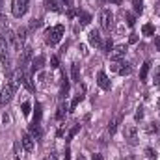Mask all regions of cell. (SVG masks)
I'll use <instances>...</instances> for the list:
<instances>
[{
  "instance_id": "cell-4",
  "label": "cell",
  "mask_w": 160,
  "mask_h": 160,
  "mask_svg": "<svg viewBox=\"0 0 160 160\" xmlns=\"http://www.w3.org/2000/svg\"><path fill=\"white\" fill-rule=\"evenodd\" d=\"M2 36H4V39L8 41V45H9V47H13L15 50H19V52H21V47H22V43H21L19 39H17V34H15L13 30H9V28H6Z\"/></svg>"
},
{
  "instance_id": "cell-41",
  "label": "cell",
  "mask_w": 160,
  "mask_h": 160,
  "mask_svg": "<svg viewBox=\"0 0 160 160\" xmlns=\"http://www.w3.org/2000/svg\"><path fill=\"white\" fill-rule=\"evenodd\" d=\"M91 160H102V157H101V155H93V157H91Z\"/></svg>"
},
{
  "instance_id": "cell-38",
  "label": "cell",
  "mask_w": 160,
  "mask_h": 160,
  "mask_svg": "<svg viewBox=\"0 0 160 160\" xmlns=\"http://www.w3.org/2000/svg\"><path fill=\"white\" fill-rule=\"evenodd\" d=\"M128 43H138V36H136V34H132V36L128 38Z\"/></svg>"
},
{
  "instance_id": "cell-9",
  "label": "cell",
  "mask_w": 160,
  "mask_h": 160,
  "mask_svg": "<svg viewBox=\"0 0 160 160\" xmlns=\"http://www.w3.org/2000/svg\"><path fill=\"white\" fill-rule=\"evenodd\" d=\"M125 54H127V45H118V47H114V50L110 52V58H112L114 62H119L121 58H125Z\"/></svg>"
},
{
  "instance_id": "cell-6",
  "label": "cell",
  "mask_w": 160,
  "mask_h": 160,
  "mask_svg": "<svg viewBox=\"0 0 160 160\" xmlns=\"http://www.w3.org/2000/svg\"><path fill=\"white\" fill-rule=\"evenodd\" d=\"M32 56H34V52H32V48H30V47L22 48V50H21V58H19V65H21L19 69H22V71H24V69L30 65V60H32Z\"/></svg>"
},
{
  "instance_id": "cell-29",
  "label": "cell",
  "mask_w": 160,
  "mask_h": 160,
  "mask_svg": "<svg viewBox=\"0 0 160 160\" xmlns=\"http://www.w3.org/2000/svg\"><path fill=\"white\" fill-rule=\"evenodd\" d=\"M125 19H127V24H128V26H134V24H136V17H134L132 13H125Z\"/></svg>"
},
{
  "instance_id": "cell-18",
  "label": "cell",
  "mask_w": 160,
  "mask_h": 160,
  "mask_svg": "<svg viewBox=\"0 0 160 160\" xmlns=\"http://www.w3.org/2000/svg\"><path fill=\"white\" fill-rule=\"evenodd\" d=\"M78 19H80V24L82 26H88L91 22V15L86 13V11H80V9H78Z\"/></svg>"
},
{
  "instance_id": "cell-7",
  "label": "cell",
  "mask_w": 160,
  "mask_h": 160,
  "mask_svg": "<svg viewBox=\"0 0 160 160\" xmlns=\"http://www.w3.org/2000/svg\"><path fill=\"white\" fill-rule=\"evenodd\" d=\"M125 140L130 143V145H136L138 143V130L134 125H127L125 127Z\"/></svg>"
},
{
  "instance_id": "cell-22",
  "label": "cell",
  "mask_w": 160,
  "mask_h": 160,
  "mask_svg": "<svg viewBox=\"0 0 160 160\" xmlns=\"http://www.w3.org/2000/svg\"><path fill=\"white\" fill-rule=\"evenodd\" d=\"M132 6H134V11L142 15V11H143V0H132Z\"/></svg>"
},
{
  "instance_id": "cell-30",
  "label": "cell",
  "mask_w": 160,
  "mask_h": 160,
  "mask_svg": "<svg viewBox=\"0 0 160 160\" xmlns=\"http://www.w3.org/2000/svg\"><path fill=\"white\" fill-rule=\"evenodd\" d=\"M145 155H147V158L157 160V151H155L153 147H147V149H145Z\"/></svg>"
},
{
  "instance_id": "cell-11",
  "label": "cell",
  "mask_w": 160,
  "mask_h": 160,
  "mask_svg": "<svg viewBox=\"0 0 160 160\" xmlns=\"http://www.w3.org/2000/svg\"><path fill=\"white\" fill-rule=\"evenodd\" d=\"M88 38H89V43H91L93 47L101 48V45H102V38H101V32H99V30H91Z\"/></svg>"
},
{
  "instance_id": "cell-17",
  "label": "cell",
  "mask_w": 160,
  "mask_h": 160,
  "mask_svg": "<svg viewBox=\"0 0 160 160\" xmlns=\"http://www.w3.org/2000/svg\"><path fill=\"white\" fill-rule=\"evenodd\" d=\"M149 69H151V62H145V63L142 65V71H140V80H142V82H145V80H147Z\"/></svg>"
},
{
  "instance_id": "cell-5",
  "label": "cell",
  "mask_w": 160,
  "mask_h": 160,
  "mask_svg": "<svg viewBox=\"0 0 160 160\" xmlns=\"http://www.w3.org/2000/svg\"><path fill=\"white\" fill-rule=\"evenodd\" d=\"M112 24H114V15H112V11H110V9H102V11H101V26H102V30L110 32Z\"/></svg>"
},
{
  "instance_id": "cell-35",
  "label": "cell",
  "mask_w": 160,
  "mask_h": 160,
  "mask_svg": "<svg viewBox=\"0 0 160 160\" xmlns=\"http://www.w3.org/2000/svg\"><path fill=\"white\" fill-rule=\"evenodd\" d=\"M155 82L160 86V65H157V69H155Z\"/></svg>"
},
{
  "instance_id": "cell-12",
  "label": "cell",
  "mask_w": 160,
  "mask_h": 160,
  "mask_svg": "<svg viewBox=\"0 0 160 160\" xmlns=\"http://www.w3.org/2000/svg\"><path fill=\"white\" fill-rule=\"evenodd\" d=\"M45 9L52 13H62V6L58 0H45Z\"/></svg>"
},
{
  "instance_id": "cell-20",
  "label": "cell",
  "mask_w": 160,
  "mask_h": 160,
  "mask_svg": "<svg viewBox=\"0 0 160 160\" xmlns=\"http://www.w3.org/2000/svg\"><path fill=\"white\" fill-rule=\"evenodd\" d=\"M71 78H73V82H80V65L78 63H73V67H71Z\"/></svg>"
},
{
  "instance_id": "cell-2",
  "label": "cell",
  "mask_w": 160,
  "mask_h": 160,
  "mask_svg": "<svg viewBox=\"0 0 160 160\" xmlns=\"http://www.w3.org/2000/svg\"><path fill=\"white\" fill-rule=\"evenodd\" d=\"M28 4H30V0H11V13H13V17L21 19L26 13Z\"/></svg>"
},
{
  "instance_id": "cell-19",
  "label": "cell",
  "mask_w": 160,
  "mask_h": 160,
  "mask_svg": "<svg viewBox=\"0 0 160 160\" xmlns=\"http://www.w3.org/2000/svg\"><path fill=\"white\" fill-rule=\"evenodd\" d=\"M118 73H119V75H123V77L130 75V73H132V67H130V63H127V62L119 63V71H118Z\"/></svg>"
},
{
  "instance_id": "cell-23",
  "label": "cell",
  "mask_w": 160,
  "mask_h": 160,
  "mask_svg": "<svg viewBox=\"0 0 160 160\" xmlns=\"http://www.w3.org/2000/svg\"><path fill=\"white\" fill-rule=\"evenodd\" d=\"M26 32H28V28H24V26L19 28V32H17V39L21 41V43H24V39H26Z\"/></svg>"
},
{
  "instance_id": "cell-37",
  "label": "cell",
  "mask_w": 160,
  "mask_h": 160,
  "mask_svg": "<svg viewBox=\"0 0 160 160\" xmlns=\"http://www.w3.org/2000/svg\"><path fill=\"white\" fill-rule=\"evenodd\" d=\"M134 118H136V119L140 121L142 118H143V110H142V108H138V112H136V116H134Z\"/></svg>"
},
{
  "instance_id": "cell-45",
  "label": "cell",
  "mask_w": 160,
  "mask_h": 160,
  "mask_svg": "<svg viewBox=\"0 0 160 160\" xmlns=\"http://www.w3.org/2000/svg\"><path fill=\"white\" fill-rule=\"evenodd\" d=\"M65 160H71V153L69 151H65Z\"/></svg>"
},
{
  "instance_id": "cell-28",
  "label": "cell",
  "mask_w": 160,
  "mask_h": 160,
  "mask_svg": "<svg viewBox=\"0 0 160 160\" xmlns=\"http://www.w3.org/2000/svg\"><path fill=\"white\" fill-rule=\"evenodd\" d=\"M43 26V21L41 19H32V22H30V30H38Z\"/></svg>"
},
{
  "instance_id": "cell-39",
  "label": "cell",
  "mask_w": 160,
  "mask_h": 160,
  "mask_svg": "<svg viewBox=\"0 0 160 160\" xmlns=\"http://www.w3.org/2000/svg\"><path fill=\"white\" fill-rule=\"evenodd\" d=\"M63 4H65V8H71L73 6V0H62Z\"/></svg>"
},
{
  "instance_id": "cell-25",
  "label": "cell",
  "mask_w": 160,
  "mask_h": 160,
  "mask_svg": "<svg viewBox=\"0 0 160 160\" xmlns=\"http://www.w3.org/2000/svg\"><path fill=\"white\" fill-rule=\"evenodd\" d=\"M82 99H84V95H82V93L75 95V99H73V102H71V110H77V106L82 102Z\"/></svg>"
},
{
  "instance_id": "cell-27",
  "label": "cell",
  "mask_w": 160,
  "mask_h": 160,
  "mask_svg": "<svg viewBox=\"0 0 160 160\" xmlns=\"http://www.w3.org/2000/svg\"><path fill=\"white\" fill-rule=\"evenodd\" d=\"M67 91H69V82H67V78H63L62 89H60V97H65V95H67Z\"/></svg>"
},
{
  "instance_id": "cell-46",
  "label": "cell",
  "mask_w": 160,
  "mask_h": 160,
  "mask_svg": "<svg viewBox=\"0 0 160 160\" xmlns=\"http://www.w3.org/2000/svg\"><path fill=\"white\" fill-rule=\"evenodd\" d=\"M2 6H4V0H0V9H2Z\"/></svg>"
},
{
  "instance_id": "cell-10",
  "label": "cell",
  "mask_w": 160,
  "mask_h": 160,
  "mask_svg": "<svg viewBox=\"0 0 160 160\" xmlns=\"http://www.w3.org/2000/svg\"><path fill=\"white\" fill-rule=\"evenodd\" d=\"M97 84H99V86H101V89H104V91H108V89L112 88L110 78H108V77H106V73H102V71L97 75Z\"/></svg>"
},
{
  "instance_id": "cell-8",
  "label": "cell",
  "mask_w": 160,
  "mask_h": 160,
  "mask_svg": "<svg viewBox=\"0 0 160 160\" xmlns=\"http://www.w3.org/2000/svg\"><path fill=\"white\" fill-rule=\"evenodd\" d=\"M21 143H22V147H24L28 153H32V151L36 149V140H34V136H32L30 132H24V134L21 136Z\"/></svg>"
},
{
  "instance_id": "cell-1",
  "label": "cell",
  "mask_w": 160,
  "mask_h": 160,
  "mask_svg": "<svg viewBox=\"0 0 160 160\" xmlns=\"http://www.w3.org/2000/svg\"><path fill=\"white\" fill-rule=\"evenodd\" d=\"M63 34H65L63 24H56L52 28H47L45 30V41H47V45H50V47L58 45L62 41V38H63Z\"/></svg>"
},
{
  "instance_id": "cell-32",
  "label": "cell",
  "mask_w": 160,
  "mask_h": 160,
  "mask_svg": "<svg viewBox=\"0 0 160 160\" xmlns=\"http://www.w3.org/2000/svg\"><path fill=\"white\" fill-rule=\"evenodd\" d=\"M50 67H54V69L60 67V60H58V56H52V58H50Z\"/></svg>"
},
{
  "instance_id": "cell-21",
  "label": "cell",
  "mask_w": 160,
  "mask_h": 160,
  "mask_svg": "<svg viewBox=\"0 0 160 160\" xmlns=\"http://www.w3.org/2000/svg\"><path fill=\"white\" fill-rule=\"evenodd\" d=\"M65 112H67V106L62 102V104L58 106V112H56V119H63V118H65Z\"/></svg>"
},
{
  "instance_id": "cell-36",
  "label": "cell",
  "mask_w": 160,
  "mask_h": 160,
  "mask_svg": "<svg viewBox=\"0 0 160 160\" xmlns=\"http://www.w3.org/2000/svg\"><path fill=\"white\" fill-rule=\"evenodd\" d=\"M158 130V127H157V123H151L149 127H147V132H157Z\"/></svg>"
},
{
  "instance_id": "cell-24",
  "label": "cell",
  "mask_w": 160,
  "mask_h": 160,
  "mask_svg": "<svg viewBox=\"0 0 160 160\" xmlns=\"http://www.w3.org/2000/svg\"><path fill=\"white\" fill-rule=\"evenodd\" d=\"M142 32H143V36H153L155 34V26L153 24H143Z\"/></svg>"
},
{
  "instance_id": "cell-44",
  "label": "cell",
  "mask_w": 160,
  "mask_h": 160,
  "mask_svg": "<svg viewBox=\"0 0 160 160\" xmlns=\"http://www.w3.org/2000/svg\"><path fill=\"white\" fill-rule=\"evenodd\" d=\"M155 45H157V48L160 50V38H157V41H155Z\"/></svg>"
},
{
  "instance_id": "cell-16",
  "label": "cell",
  "mask_w": 160,
  "mask_h": 160,
  "mask_svg": "<svg viewBox=\"0 0 160 160\" xmlns=\"http://www.w3.org/2000/svg\"><path fill=\"white\" fill-rule=\"evenodd\" d=\"M101 48H102V52H104V54H110V52L114 50V41L110 39V38H106V39L102 41Z\"/></svg>"
},
{
  "instance_id": "cell-47",
  "label": "cell",
  "mask_w": 160,
  "mask_h": 160,
  "mask_svg": "<svg viewBox=\"0 0 160 160\" xmlns=\"http://www.w3.org/2000/svg\"><path fill=\"white\" fill-rule=\"evenodd\" d=\"M158 106H160V101H158Z\"/></svg>"
},
{
  "instance_id": "cell-40",
  "label": "cell",
  "mask_w": 160,
  "mask_h": 160,
  "mask_svg": "<svg viewBox=\"0 0 160 160\" xmlns=\"http://www.w3.org/2000/svg\"><path fill=\"white\" fill-rule=\"evenodd\" d=\"M112 71H116V73H118V71H119V63H118V62H116V63H114V65H112Z\"/></svg>"
},
{
  "instance_id": "cell-15",
  "label": "cell",
  "mask_w": 160,
  "mask_h": 160,
  "mask_svg": "<svg viewBox=\"0 0 160 160\" xmlns=\"http://www.w3.org/2000/svg\"><path fill=\"white\" fill-rule=\"evenodd\" d=\"M8 48H9L8 41L4 39V36L0 34V58H8Z\"/></svg>"
},
{
  "instance_id": "cell-33",
  "label": "cell",
  "mask_w": 160,
  "mask_h": 160,
  "mask_svg": "<svg viewBox=\"0 0 160 160\" xmlns=\"http://www.w3.org/2000/svg\"><path fill=\"white\" fill-rule=\"evenodd\" d=\"M78 130H80V123H77V125L71 128V132H69V140H71V138H75V134H77Z\"/></svg>"
},
{
  "instance_id": "cell-43",
  "label": "cell",
  "mask_w": 160,
  "mask_h": 160,
  "mask_svg": "<svg viewBox=\"0 0 160 160\" xmlns=\"http://www.w3.org/2000/svg\"><path fill=\"white\" fill-rule=\"evenodd\" d=\"M110 2H112V4H116V6H119V4L123 2V0H110Z\"/></svg>"
},
{
  "instance_id": "cell-14",
  "label": "cell",
  "mask_w": 160,
  "mask_h": 160,
  "mask_svg": "<svg viewBox=\"0 0 160 160\" xmlns=\"http://www.w3.org/2000/svg\"><path fill=\"white\" fill-rule=\"evenodd\" d=\"M43 65H45V56H38V58H34L32 60V71L36 73V71H41L43 69Z\"/></svg>"
},
{
  "instance_id": "cell-13",
  "label": "cell",
  "mask_w": 160,
  "mask_h": 160,
  "mask_svg": "<svg viewBox=\"0 0 160 160\" xmlns=\"http://www.w3.org/2000/svg\"><path fill=\"white\" fill-rule=\"evenodd\" d=\"M28 132L34 136V140H41V136H43V130H41L39 123H32L30 128H28Z\"/></svg>"
},
{
  "instance_id": "cell-3",
  "label": "cell",
  "mask_w": 160,
  "mask_h": 160,
  "mask_svg": "<svg viewBox=\"0 0 160 160\" xmlns=\"http://www.w3.org/2000/svg\"><path fill=\"white\" fill-rule=\"evenodd\" d=\"M15 89H17V86L11 82V84H6L4 86V89L0 91V106H6L11 99H13V95H15Z\"/></svg>"
},
{
  "instance_id": "cell-26",
  "label": "cell",
  "mask_w": 160,
  "mask_h": 160,
  "mask_svg": "<svg viewBox=\"0 0 160 160\" xmlns=\"http://www.w3.org/2000/svg\"><path fill=\"white\" fill-rule=\"evenodd\" d=\"M119 116H118V118H116V119L114 121H110V125H108V132H110V134H114V132H116V128H118V123H119Z\"/></svg>"
},
{
  "instance_id": "cell-34",
  "label": "cell",
  "mask_w": 160,
  "mask_h": 160,
  "mask_svg": "<svg viewBox=\"0 0 160 160\" xmlns=\"http://www.w3.org/2000/svg\"><path fill=\"white\" fill-rule=\"evenodd\" d=\"M21 108H22V114H24V116H28L32 106H30V102H22V106H21Z\"/></svg>"
},
{
  "instance_id": "cell-42",
  "label": "cell",
  "mask_w": 160,
  "mask_h": 160,
  "mask_svg": "<svg viewBox=\"0 0 160 160\" xmlns=\"http://www.w3.org/2000/svg\"><path fill=\"white\" fill-rule=\"evenodd\" d=\"M4 21H6V19H4V17L0 15V28H4Z\"/></svg>"
},
{
  "instance_id": "cell-31",
  "label": "cell",
  "mask_w": 160,
  "mask_h": 160,
  "mask_svg": "<svg viewBox=\"0 0 160 160\" xmlns=\"http://www.w3.org/2000/svg\"><path fill=\"white\" fill-rule=\"evenodd\" d=\"M39 119H41V104L38 102L36 104V114H34V123H39Z\"/></svg>"
}]
</instances>
